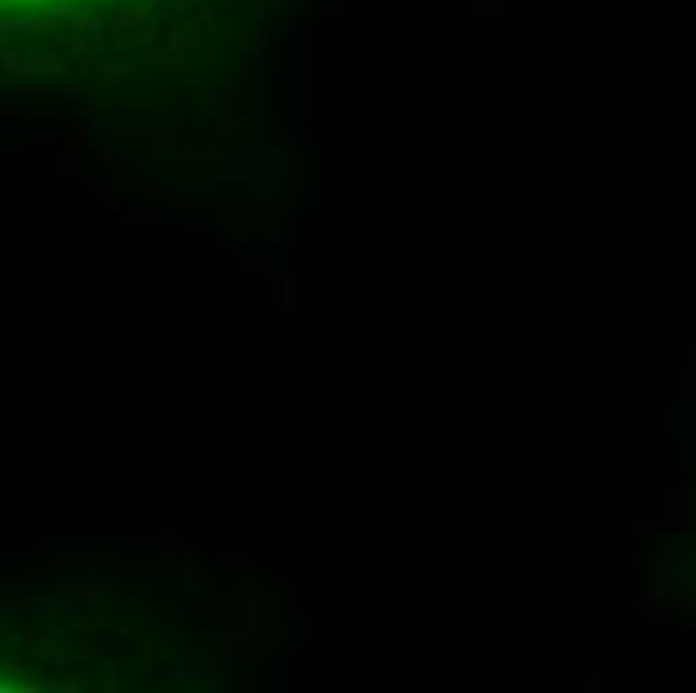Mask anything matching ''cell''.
Instances as JSON below:
<instances>
[{
  "instance_id": "cell-1",
  "label": "cell",
  "mask_w": 696,
  "mask_h": 693,
  "mask_svg": "<svg viewBox=\"0 0 696 693\" xmlns=\"http://www.w3.org/2000/svg\"><path fill=\"white\" fill-rule=\"evenodd\" d=\"M76 4V0H0V13H37V8Z\"/></svg>"
}]
</instances>
